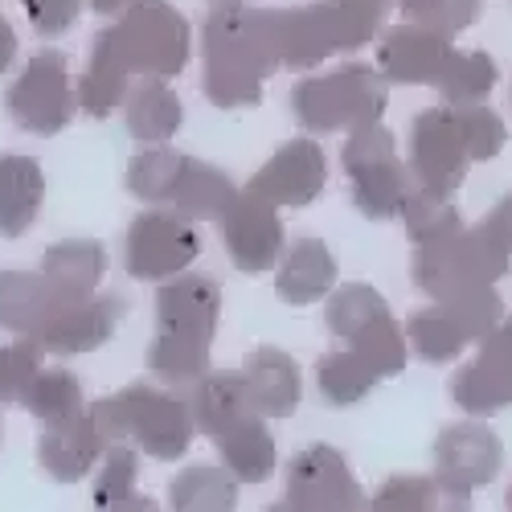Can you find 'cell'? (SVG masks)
Wrapping results in <instances>:
<instances>
[{
	"instance_id": "cell-13",
	"label": "cell",
	"mask_w": 512,
	"mask_h": 512,
	"mask_svg": "<svg viewBox=\"0 0 512 512\" xmlns=\"http://www.w3.org/2000/svg\"><path fill=\"white\" fill-rule=\"evenodd\" d=\"M365 492L353 480L345 455L328 443H312L287 463V488L275 504L279 512H357Z\"/></svg>"
},
{
	"instance_id": "cell-11",
	"label": "cell",
	"mask_w": 512,
	"mask_h": 512,
	"mask_svg": "<svg viewBox=\"0 0 512 512\" xmlns=\"http://www.w3.org/2000/svg\"><path fill=\"white\" fill-rule=\"evenodd\" d=\"M197 254H201V234L193 230V222L181 218L177 209L152 205L127 230L123 267L140 283H156V279L185 275Z\"/></svg>"
},
{
	"instance_id": "cell-47",
	"label": "cell",
	"mask_w": 512,
	"mask_h": 512,
	"mask_svg": "<svg viewBox=\"0 0 512 512\" xmlns=\"http://www.w3.org/2000/svg\"><path fill=\"white\" fill-rule=\"evenodd\" d=\"M213 9H230V5H250V0H209Z\"/></svg>"
},
{
	"instance_id": "cell-3",
	"label": "cell",
	"mask_w": 512,
	"mask_h": 512,
	"mask_svg": "<svg viewBox=\"0 0 512 512\" xmlns=\"http://www.w3.org/2000/svg\"><path fill=\"white\" fill-rule=\"evenodd\" d=\"M91 414L99 422L107 447L132 443L144 455L164 459V463L185 459V451L193 447V435H197V418H193L189 398L164 394L152 386H127L123 394L99 398L91 406Z\"/></svg>"
},
{
	"instance_id": "cell-33",
	"label": "cell",
	"mask_w": 512,
	"mask_h": 512,
	"mask_svg": "<svg viewBox=\"0 0 512 512\" xmlns=\"http://www.w3.org/2000/svg\"><path fill=\"white\" fill-rule=\"evenodd\" d=\"M168 504L177 512H230L238 504V480L226 463H193L168 484Z\"/></svg>"
},
{
	"instance_id": "cell-29",
	"label": "cell",
	"mask_w": 512,
	"mask_h": 512,
	"mask_svg": "<svg viewBox=\"0 0 512 512\" xmlns=\"http://www.w3.org/2000/svg\"><path fill=\"white\" fill-rule=\"evenodd\" d=\"M132 78H136V74L127 70V62L119 58L111 29H103V33L95 37L87 74H82V82H78V103H82V111H87L91 119L115 115L119 103L127 99V91H132Z\"/></svg>"
},
{
	"instance_id": "cell-27",
	"label": "cell",
	"mask_w": 512,
	"mask_h": 512,
	"mask_svg": "<svg viewBox=\"0 0 512 512\" xmlns=\"http://www.w3.org/2000/svg\"><path fill=\"white\" fill-rule=\"evenodd\" d=\"M123 119H127L132 140H140L148 148V144H164L177 136L185 107L173 95V87H168V78H140L123 99Z\"/></svg>"
},
{
	"instance_id": "cell-30",
	"label": "cell",
	"mask_w": 512,
	"mask_h": 512,
	"mask_svg": "<svg viewBox=\"0 0 512 512\" xmlns=\"http://www.w3.org/2000/svg\"><path fill=\"white\" fill-rule=\"evenodd\" d=\"M189 406H193V418H197V431L209 435V443L218 439L230 422H238L246 414H259L250 402L242 373H205V377H197Z\"/></svg>"
},
{
	"instance_id": "cell-6",
	"label": "cell",
	"mask_w": 512,
	"mask_h": 512,
	"mask_svg": "<svg viewBox=\"0 0 512 512\" xmlns=\"http://www.w3.org/2000/svg\"><path fill=\"white\" fill-rule=\"evenodd\" d=\"M512 263V250L480 222L459 226L455 234H443L435 242H418L410 275L431 300H455L463 291L492 287Z\"/></svg>"
},
{
	"instance_id": "cell-31",
	"label": "cell",
	"mask_w": 512,
	"mask_h": 512,
	"mask_svg": "<svg viewBox=\"0 0 512 512\" xmlns=\"http://www.w3.org/2000/svg\"><path fill=\"white\" fill-rule=\"evenodd\" d=\"M107 271V250L99 242L87 238H70V242H54L41 259V275H46L62 295L78 300V295H95V287L103 283Z\"/></svg>"
},
{
	"instance_id": "cell-25",
	"label": "cell",
	"mask_w": 512,
	"mask_h": 512,
	"mask_svg": "<svg viewBox=\"0 0 512 512\" xmlns=\"http://www.w3.org/2000/svg\"><path fill=\"white\" fill-rule=\"evenodd\" d=\"M234 197H238V185L222 173V168L185 156L177 168L173 193H168V209H177L189 222H222L226 209L234 205Z\"/></svg>"
},
{
	"instance_id": "cell-8",
	"label": "cell",
	"mask_w": 512,
	"mask_h": 512,
	"mask_svg": "<svg viewBox=\"0 0 512 512\" xmlns=\"http://www.w3.org/2000/svg\"><path fill=\"white\" fill-rule=\"evenodd\" d=\"M115 50L140 78H173L189 62V21L168 0H136L111 25Z\"/></svg>"
},
{
	"instance_id": "cell-38",
	"label": "cell",
	"mask_w": 512,
	"mask_h": 512,
	"mask_svg": "<svg viewBox=\"0 0 512 512\" xmlns=\"http://www.w3.org/2000/svg\"><path fill=\"white\" fill-rule=\"evenodd\" d=\"M41 357L46 345L37 336H17L13 345L0 349V406H21L29 386L41 373Z\"/></svg>"
},
{
	"instance_id": "cell-2",
	"label": "cell",
	"mask_w": 512,
	"mask_h": 512,
	"mask_svg": "<svg viewBox=\"0 0 512 512\" xmlns=\"http://www.w3.org/2000/svg\"><path fill=\"white\" fill-rule=\"evenodd\" d=\"M222 316V287L205 275H177L156 291V340L148 369L164 386H189L209 373V345Z\"/></svg>"
},
{
	"instance_id": "cell-9",
	"label": "cell",
	"mask_w": 512,
	"mask_h": 512,
	"mask_svg": "<svg viewBox=\"0 0 512 512\" xmlns=\"http://www.w3.org/2000/svg\"><path fill=\"white\" fill-rule=\"evenodd\" d=\"M328 328L336 340H345V349L361 353L381 377H398L406 369V336L386 300L369 283H349L332 291Z\"/></svg>"
},
{
	"instance_id": "cell-49",
	"label": "cell",
	"mask_w": 512,
	"mask_h": 512,
	"mask_svg": "<svg viewBox=\"0 0 512 512\" xmlns=\"http://www.w3.org/2000/svg\"><path fill=\"white\" fill-rule=\"evenodd\" d=\"M377 5H390V0H377Z\"/></svg>"
},
{
	"instance_id": "cell-12",
	"label": "cell",
	"mask_w": 512,
	"mask_h": 512,
	"mask_svg": "<svg viewBox=\"0 0 512 512\" xmlns=\"http://www.w3.org/2000/svg\"><path fill=\"white\" fill-rule=\"evenodd\" d=\"M5 111L21 132L33 136H58L74 119V95H70V74L66 54L58 50H37L25 70L13 78L5 95Z\"/></svg>"
},
{
	"instance_id": "cell-48",
	"label": "cell",
	"mask_w": 512,
	"mask_h": 512,
	"mask_svg": "<svg viewBox=\"0 0 512 512\" xmlns=\"http://www.w3.org/2000/svg\"><path fill=\"white\" fill-rule=\"evenodd\" d=\"M504 504H508V508H512V488H508V496H504Z\"/></svg>"
},
{
	"instance_id": "cell-20",
	"label": "cell",
	"mask_w": 512,
	"mask_h": 512,
	"mask_svg": "<svg viewBox=\"0 0 512 512\" xmlns=\"http://www.w3.org/2000/svg\"><path fill=\"white\" fill-rule=\"evenodd\" d=\"M127 316V300L123 295H78L66 300L54 320L41 328V345L54 357H78V353H95L99 345H107L111 332L119 328V320Z\"/></svg>"
},
{
	"instance_id": "cell-39",
	"label": "cell",
	"mask_w": 512,
	"mask_h": 512,
	"mask_svg": "<svg viewBox=\"0 0 512 512\" xmlns=\"http://www.w3.org/2000/svg\"><path fill=\"white\" fill-rule=\"evenodd\" d=\"M402 218H406V230H410L414 246L418 242H435L443 234H455L463 226L447 193H431V189H418V185L410 189V197L402 205Z\"/></svg>"
},
{
	"instance_id": "cell-5",
	"label": "cell",
	"mask_w": 512,
	"mask_h": 512,
	"mask_svg": "<svg viewBox=\"0 0 512 512\" xmlns=\"http://www.w3.org/2000/svg\"><path fill=\"white\" fill-rule=\"evenodd\" d=\"M386 78L377 70L353 62L332 74H308L295 82L291 111L300 119L304 132L328 136V132H357V127L381 123L386 115Z\"/></svg>"
},
{
	"instance_id": "cell-41",
	"label": "cell",
	"mask_w": 512,
	"mask_h": 512,
	"mask_svg": "<svg viewBox=\"0 0 512 512\" xmlns=\"http://www.w3.org/2000/svg\"><path fill=\"white\" fill-rule=\"evenodd\" d=\"M377 512H422V508H439L443 504V488L439 480L426 476H394L390 484H381L377 496L369 500Z\"/></svg>"
},
{
	"instance_id": "cell-4",
	"label": "cell",
	"mask_w": 512,
	"mask_h": 512,
	"mask_svg": "<svg viewBox=\"0 0 512 512\" xmlns=\"http://www.w3.org/2000/svg\"><path fill=\"white\" fill-rule=\"evenodd\" d=\"M386 5L377 0H312L279 9V62L287 70H312L332 54H353L377 37Z\"/></svg>"
},
{
	"instance_id": "cell-32",
	"label": "cell",
	"mask_w": 512,
	"mask_h": 512,
	"mask_svg": "<svg viewBox=\"0 0 512 512\" xmlns=\"http://www.w3.org/2000/svg\"><path fill=\"white\" fill-rule=\"evenodd\" d=\"M136 451L132 443H111L107 455H103V467L95 476V488H91V500L95 508L103 512H152L156 504L136 488Z\"/></svg>"
},
{
	"instance_id": "cell-10",
	"label": "cell",
	"mask_w": 512,
	"mask_h": 512,
	"mask_svg": "<svg viewBox=\"0 0 512 512\" xmlns=\"http://www.w3.org/2000/svg\"><path fill=\"white\" fill-rule=\"evenodd\" d=\"M500 324V295L492 287L463 291L455 300H435V308H422L406 324V345L431 365L455 361L467 345L484 340Z\"/></svg>"
},
{
	"instance_id": "cell-24",
	"label": "cell",
	"mask_w": 512,
	"mask_h": 512,
	"mask_svg": "<svg viewBox=\"0 0 512 512\" xmlns=\"http://www.w3.org/2000/svg\"><path fill=\"white\" fill-rule=\"evenodd\" d=\"M242 377H246V390L250 402L263 418H291L295 406H300V369H295L291 353L283 349H254L242 361Z\"/></svg>"
},
{
	"instance_id": "cell-22",
	"label": "cell",
	"mask_w": 512,
	"mask_h": 512,
	"mask_svg": "<svg viewBox=\"0 0 512 512\" xmlns=\"http://www.w3.org/2000/svg\"><path fill=\"white\" fill-rule=\"evenodd\" d=\"M70 300L46 275L33 271H0V328L17 336H41L54 312Z\"/></svg>"
},
{
	"instance_id": "cell-37",
	"label": "cell",
	"mask_w": 512,
	"mask_h": 512,
	"mask_svg": "<svg viewBox=\"0 0 512 512\" xmlns=\"http://www.w3.org/2000/svg\"><path fill=\"white\" fill-rule=\"evenodd\" d=\"M181 160L185 156L173 152L168 144H148L140 156H132V164H127V189L148 205H168V193H173Z\"/></svg>"
},
{
	"instance_id": "cell-14",
	"label": "cell",
	"mask_w": 512,
	"mask_h": 512,
	"mask_svg": "<svg viewBox=\"0 0 512 512\" xmlns=\"http://www.w3.org/2000/svg\"><path fill=\"white\" fill-rule=\"evenodd\" d=\"M467 164H472V148H467L455 107L443 103L410 119V177L418 189L455 197L467 177Z\"/></svg>"
},
{
	"instance_id": "cell-40",
	"label": "cell",
	"mask_w": 512,
	"mask_h": 512,
	"mask_svg": "<svg viewBox=\"0 0 512 512\" xmlns=\"http://www.w3.org/2000/svg\"><path fill=\"white\" fill-rule=\"evenodd\" d=\"M398 5H402L406 21L451 33V37L480 17V0H398Z\"/></svg>"
},
{
	"instance_id": "cell-19",
	"label": "cell",
	"mask_w": 512,
	"mask_h": 512,
	"mask_svg": "<svg viewBox=\"0 0 512 512\" xmlns=\"http://www.w3.org/2000/svg\"><path fill=\"white\" fill-rule=\"evenodd\" d=\"M451 54H455L451 33L406 21V25L386 29V37H381L377 70L386 82H402V87H439Z\"/></svg>"
},
{
	"instance_id": "cell-18",
	"label": "cell",
	"mask_w": 512,
	"mask_h": 512,
	"mask_svg": "<svg viewBox=\"0 0 512 512\" xmlns=\"http://www.w3.org/2000/svg\"><path fill=\"white\" fill-rule=\"evenodd\" d=\"M451 398L476 418L512 406V320H500L480 340V357L455 373Z\"/></svg>"
},
{
	"instance_id": "cell-17",
	"label": "cell",
	"mask_w": 512,
	"mask_h": 512,
	"mask_svg": "<svg viewBox=\"0 0 512 512\" xmlns=\"http://www.w3.org/2000/svg\"><path fill=\"white\" fill-rule=\"evenodd\" d=\"M328 185V156L320 140H291L283 144L259 173L250 177V193H259L271 205L283 209H304L312 205Z\"/></svg>"
},
{
	"instance_id": "cell-21",
	"label": "cell",
	"mask_w": 512,
	"mask_h": 512,
	"mask_svg": "<svg viewBox=\"0 0 512 512\" xmlns=\"http://www.w3.org/2000/svg\"><path fill=\"white\" fill-rule=\"evenodd\" d=\"M107 455V439L99 431L95 414H78L66 422H46V431L37 439V463L46 467V476L58 484H78L87 472Z\"/></svg>"
},
{
	"instance_id": "cell-23",
	"label": "cell",
	"mask_w": 512,
	"mask_h": 512,
	"mask_svg": "<svg viewBox=\"0 0 512 512\" xmlns=\"http://www.w3.org/2000/svg\"><path fill=\"white\" fill-rule=\"evenodd\" d=\"M336 287V259L320 238H295L275 267V295L291 308H304Z\"/></svg>"
},
{
	"instance_id": "cell-44",
	"label": "cell",
	"mask_w": 512,
	"mask_h": 512,
	"mask_svg": "<svg viewBox=\"0 0 512 512\" xmlns=\"http://www.w3.org/2000/svg\"><path fill=\"white\" fill-rule=\"evenodd\" d=\"M484 226H488V230H492V234H496V238H500V242L512 250V193L496 201V209H492L488 218H484Z\"/></svg>"
},
{
	"instance_id": "cell-45",
	"label": "cell",
	"mask_w": 512,
	"mask_h": 512,
	"mask_svg": "<svg viewBox=\"0 0 512 512\" xmlns=\"http://www.w3.org/2000/svg\"><path fill=\"white\" fill-rule=\"evenodd\" d=\"M13 58H17V33H13V25L5 17H0V74L13 66Z\"/></svg>"
},
{
	"instance_id": "cell-35",
	"label": "cell",
	"mask_w": 512,
	"mask_h": 512,
	"mask_svg": "<svg viewBox=\"0 0 512 512\" xmlns=\"http://www.w3.org/2000/svg\"><path fill=\"white\" fill-rule=\"evenodd\" d=\"M496 87V62L484 50H455L443 78H439V95L447 107H463V103H484Z\"/></svg>"
},
{
	"instance_id": "cell-16",
	"label": "cell",
	"mask_w": 512,
	"mask_h": 512,
	"mask_svg": "<svg viewBox=\"0 0 512 512\" xmlns=\"http://www.w3.org/2000/svg\"><path fill=\"white\" fill-rule=\"evenodd\" d=\"M222 238L226 250L242 275H263L275 271L283 259V218L279 205L263 201L259 193H238L234 205L222 218Z\"/></svg>"
},
{
	"instance_id": "cell-26",
	"label": "cell",
	"mask_w": 512,
	"mask_h": 512,
	"mask_svg": "<svg viewBox=\"0 0 512 512\" xmlns=\"http://www.w3.org/2000/svg\"><path fill=\"white\" fill-rule=\"evenodd\" d=\"M213 447H218L222 463L230 467V476L238 484H267L275 476V439L267 431L263 414H246L238 422H230L226 431L213 439Z\"/></svg>"
},
{
	"instance_id": "cell-42",
	"label": "cell",
	"mask_w": 512,
	"mask_h": 512,
	"mask_svg": "<svg viewBox=\"0 0 512 512\" xmlns=\"http://www.w3.org/2000/svg\"><path fill=\"white\" fill-rule=\"evenodd\" d=\"M455 111H459V123H463L467 148H472V160H492L504 148V140H508L504 119L496 111H488L484 103H463Z\"/></svg>"
},
{
	"instance_id": "cell-46",
	"label": "cell",
	"mask_w": 512,
	"mask_h": 512,
	"mask_svg": "<svg viewBox=\"0 0 512 512\" xmlns=\"http://www.w3.org/2000/svg\"><path fill=\"white\" fill-rule=\"evenodd\" d=\"M87 5H91L95 13H119V9H127V5H136V0H87Z\"/></svg>"
},
{
	"instance_id": "cell-15",
	"label": "cell",
	"mask_w": 512,
	"mask_h": 512,
	"mask_svg": "<svg viewBox=\"0 0 512 512\" xmlns=\"http://www.w3.org/2000/svg\"><path fill=\"white\" fill-rule=\"evenodd\" d=\"M500 459H504L500 439L480 422H455V426H447V431H439L435 480L443 488V500L463 508L467 500H472L476 488L496 480Z\"/></svg>"
},
{
	"instance_id": "cell-36",
	"label": "cell",
	"mask_w": 512,
	"mask_h": 512,
	"mask_svg": "<svg viewBox=\"0 0 512 512\" xmlns=\"http://www.w3.org/2000/svg\"><path fill=\"white\" fill-rule=\"evenodd\" d=\"M21 406H25L41 426H46V422H66V418L87 414V398H82L78 377H74V373H66V369H41Z\"/></svg>"
},
{
	"instance_id": "cell-7",
	"label": "cell",
	"mask_w": 512,
	"mask_h": 512,
	"mask_svg": "<svg viewBox=\"0 0 512 512\" xmlns=\"http://www.w3.org/2000/svg\"><path fill=\"white\" fill-rule=\"evenodd\" d=\"M340 160H345L353 205H357L361 218H369V222L402 218V205L414 189V177H410V164L398 160L394 136L386 132V127L369 123V127L349 132Z\"/></svg>"
},
{
	"instance_id": "cell-43",
	"label": "cell",
	"mask_w": 512,
	"mask_h": 512,
	"mask_svg": "<svg viewBox=\"0 0 512 512\" xmlns=\"http://www.w3.org/2000/svg\"><path fill=\"white\" fill-rule=\"evenodd\" d=\"M82 5H87V0H21V9H25V17H29V25H33L41 37H58V33H66V29L78 21Z\"/></svg>"
},
{
	"instance_id": "cell-34",
	"label": "cell",
	"mask_w": 512,
	"mask_h": 512,
	"mask_svg": "<svg viewBox=\"0 0 512 512\" xmlns=\"http://www.w3.org/2000/svg\"><path fill=\"white\" fill-rule=\"evenodd\" d=\"M377 381H381V373L353 349L324 353L316 365V386H320V398L328 406H357Z\"/></svg>"
},
{
	"instance_id": "cell-1",
	"label": "cell",
	"mask_w": 512,
	"mask_h": 512,
	"mask_svg": "<svg viewBox=\"0 0 512 512\" xmlns=\"http://www.w3.org/2000/svg\"><path fill=\"white\" fill-rule=\"evenodd\" d=\"M205 78L201 87L209 103L226 111L259 107L263 82L283 66L279 62V13L267 9H213L201 25Z\"/></svg>"
},
{
	"instance_id": "cell-28",
	"label": "cell",
	"mask_w": 512,
	"mask_h": 512,
	"mask_svg": "<svg viewBox=\"0 0 512 512\" xmlns=\"http://www.w3.org/2000/svg\"><path fill=\"white\" fill-rule=\"evenodd\" d=\"M41 197H46V177L33 156H0V238H21L33 222Z\"/></svg>"
}]
</instances>
